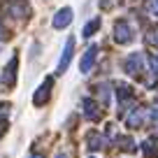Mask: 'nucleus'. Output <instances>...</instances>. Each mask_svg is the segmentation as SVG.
Returning a JSON list of instances; mask_svg holds the SVG:
<instances>
[{
  "mask_svg": "<svg viewBox=\"0 0 158 158\" xmlns=\"http://www.w3.org/2000/svg\"><path fill=\"white\" fill-rule=\"evenodd\" d=\"M142 149H144V153H149V156H156V142H153V139H144L142 142Z\"/></svg>",
  "mask_w": 158,
  "mask_h": 158,
  "instance_id": "obj_15",
  "label": "nucleus"
},
{
  "mask_svg": "<svg viewBox=\"0 0 158 158\" xmlns=\"http://www.w3.org/2000/svg\"><path fill=\"white\" fill-rule=\"evenodd\" d=\"M56 158H65V156H63V153H58V156H56Z\"/></svg>",
  "mask_w": 158,
  "mask_h": 158,
  "instance_id": "obj_22",
  "label": "nucleus"
},
{
  "mask_svg": "<svg viewBox=\"0 0 158 158\" xmlns=\"http://www.w3.org/2000/svg\"><path fill=\"white\" fill-rule=\"evenodd\" d=\"M98 95H100V100H102L105 105L112 100V95H109V84H102V86H98Z\"/></svg>",
  "mask_w": 158,
  "mask_h": 158,
  "instance_id": "obj_14",
  "label": "nucleus"
},
{
  "mask_svg": "<svg viewBox=\"0 0 158 158\" xmlns=\"http://www.w3.org/2000/svg\"><path fill=\"white\" fill-rule=\"evenodd\" d=\"M72 56H74V37H68V42H65V47H63V54H60V58H58V68H56L58 74H63L65 70L70 68Z\"/></svg>",
  "mask_w": 158,
  "mask_h": 158,
  "instance_id": "obj_8",
  "label": "nucleus"
},
{
  "mask_svg": "<svg viewBox=\"0 0 158 158\" xmlns=\"http://www.w3.org/2000/svg\"><path fill=\"white\" fill-rule=\"evenodd\" d=\"M86 144H89L91 151H98V149L105 147V139H102V135H100V133H89V139H86Z\"/></svg>",
  "mask_w": 158,
  "mask_h": 158,
  "instance_id": "obj_13",
  "label": "nucleus"
},
{
  "mask_svg": "<svg viewBox=\"0 0 158 158\" xmlns=\"http://www.w3.org/2000/svg\"><path fill=\"white\" fill-rule=\"evenodd\" d=\"M123 70H126L128 77L137 79V77H142L144 70H149V58L142 54V51H133V54H128L123 58Z\"/></svg>",
  "mask_w": 158,
  "mask_h": 158,
  "instance_id": "obj_1",
  "label": "nucleus"
},
{
  "mask_svg": "<svg viewBox=\"0 0 158 158\" xmlns=\"http://www.w3.org/2000/svg\"><path fill=\"white\" fill-rule=\"evenodd\" d=\"M5 37V28H2V23H0V40Z\"/></svg>",
  "mask_w": 158,
  "mask_h": 158,
  "instance_id": "obj_20",
  "label": "nucleus"
},
{
  "mask_svg": "<svg viewBox=\"0 0 158 158\" xmlns=\"http://www.w3.org/2000/svg\"><path fill=\"white\" fill-rule=\"evenodd\" d=\"M5 12H7L10 19H16V21L28 19L30 16V2L28 0H10L5 5Z\"/></svg>",
  "mask_w": 158,
  "mask_h": 158,
  "instance_id": "obj_3",
  "label": "nucleus"
},
{
  "mask_svg": "<svg viewBox=\"0 0 158 158\" xmlns=\"http://www.w3.org/2000/svg\"><path fill=\"white\" fill-rule=\"evenodd\" d=\"M16 72H19V56H12L10 63L5 65V70H2V74H0V81H2V86H14L16 84Z\"/></svg>",
  "mask_w": 158,
  "mask_h": 158,
  "instance_id": "obj_4",
  "label": "nucleus"
},
{
  "mask_svg": "<svg viewBox=\"0 0 158 158\" xmlns=\"http://www.w3.org/2000/svg\"><path fill=\"white\" fill-rule=\"evenodd\" d=\"M30 158H44V156H42V153H33Z\"/></svg>",
  "mask_w": 158,
  "mask_h": 158,
  "instance_id": "obj_21",
  "label": "nucleus"
},
{
  "mask_svg": "<svg viewBox=\"0 0 158 158\" xmlns=\"http://www.w3.org/2000/svg\"><path fill=\"white\" fill-rule=\"evenodd\" d=\"M116 100H118V112L123 114L128 105H133V89L123 81H118L116 84Z\"/></svg>",
  "mask_w": 158,
  "mask_h": 158,
  "instance_id": "obj_7",
  "label": "nucleus"
},
{
  "mask_svg": "<svg viewBox=\"0 0 158 158\" xmlns=\"http://www.w3.org/2000/svg\"><path fill=\"white\" fill-rule=\"evenodd\" d=\"M95 58H98V44H91L89 49L84 51V56H81L79 72H81V74H89L91 70H93V65H95Z\"/></svg>",
  "mask_w": 158,
  "mask_h": 158,
  "instance_id": "obj_9",
  "label": "nucleus"
},
{
  "mask_svg": "<svg viewBox=\"0 0 158 158\" xmlns=\"http://www.w3.org/2000/svg\"><path fill=\"white\" fill-rule=\"evenodd\" d=\"M100 23H102V21H100V16H95V19H91L89 23L84 26V30H81V37H91V35H95L100 30Z\"/></svg>",
  "mask_w": 158,
  "mask_h": 158,
  "instance_id": "obj_12",
  "label": "nucleus"
},
{
  "mask_svg": "<svg viewBox=\"0 0 158 158\" xmlns=\"http://www.w3.org/2000/svg\"><path fill=\"white\" fill-rule=\"evenodd\" d=\"M147 12L158 19V0H147Z\"/></svg>",
  "mask_w": 158,
  "mask_h": 158,
  "instance_id": "obj_16",
  "label": "nucleus"
},
{
  "mask_svg": "<svg viewBox=\"0 0 158 158\" xmlns=\"http://www.w3.org/2000/svg\"><path fill=\"white\" fill-rule=\"evenodd\" d=\"M7 128H10V121H7V116H0V137L7 133Z\"/></svg>",
  "mask_w": 158,
  "mask_h": 158,
  "instance_id": "obj_17",
  "label": "nucleus"
},
{
  "mask_svg": "<svg viewBox=\"0 0 158 158\" xmlns=\"http://www.w3.org/2000/svg\"><path fill=\"white\" fill-rule=\"evenodd\" d=\"M81 112H84V118H89V121H100V107L95 105L93 98L81 100Z\"/></svg>",
  "mask_w": 158,
  "mask_h": 158,
  "instance_id": "obj_11",
  "label": "nucleus"
},
{
  "mask_svg": "<svg viewBox=\"0 0 158 158\" xmlns=\"http://www.w3.org/2000/svg\"><path fill=\"white\" fill-rule=\"evenodd\" d=\"M72 19H74L72 7H60L54 14V19H51V26H54L56 30H63V28H68V26L72 23Z\"/></svg>",
  "mask_w": 158,
  "mask_h": 158,
  "instance_id": "obj_6",
  "label": "nucleus"
},
{
  "mask_svg": "<svg viewBox=\"0 0 158 158\" xmlns=\"http://www.w3.org/2000/svg\"><path fill=\"white\" fill-rule=\"evenodd\" d=\"M149 116H151V112L147 107H133L128 112V116H126V126L128 128H139L144 123V118H149Z\"/></svg>",
  "mask_w": 158,
  "mask_h": 158,
  "instance_id": "obj_5",
  "label": "nucleus"
},
{
  "mask_svg": "<svg viewBox=\"0 0 158 158\" xmlns=\"http://www.w3.org/2000/svg\"><path fill=\"white\" fill-rule=\"evenodd\" d=\"M116 2H118V0H100V7H102V10H112Z\"/></svg>",
  "mask_w": 158,
  "mask_h": 158,
  "instance_id": "obj_18",
  "label": "nucleus"
},
{
  "mask_svg": "<svg viewBox=\"0 0 158 158\" xmlns=\"http://www.w3.org/2000/svg\"><path fill=\"white\" fill-rule=\"evenodd\" d=\"M151 118H153V121H158V105L151 109Z\"/></svg>",
  "mask_w": 158,
  "mask_h": 158,
  "instance_id": "obj_19",
  "label": "nucleus"
},
{
  "mask_svg": "<svg viewBox=\"0 0 158 158\" xmlns=\"http://www.w3.org/2000/svg\"><path fill=\"white\" fill-rule=\"evenodd\" d=\"M51 86H54V77H47V79H44V84H40V89L35 91V95H33V102L37 105V107H42V105H44L47 100H49Z\"/></svg>",
  "mask_w": 158,
  "mask_h": 158,
  "instance_id": "obj_10",
  "label": "nucleus"
},
{
  "mask_svg": "<svg viewBox=\"0 0 158 158\" xmlns=\"http://www.w3.org/2000/svg\"><path fill=\"white\" fill-rule=\"evenodd\" d=\"M135 40V30L128 23V19H118L114 23V42L116 44H130Z\"/></svg>",
  "mask_w": 158,
  "mask_h": 158,
  "instance_id": "obj_2",
  "label": "nucleus"
}]
</instances>
